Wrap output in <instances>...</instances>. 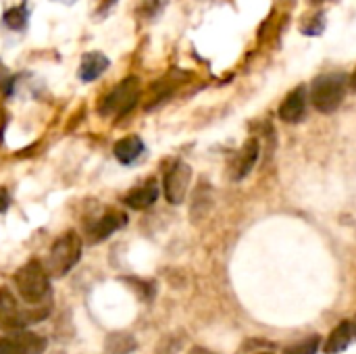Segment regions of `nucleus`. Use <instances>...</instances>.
Returning <instances> with one entry per match:
<instances>
[{
  "label": "nucleus",
  "instance_id": "obj_1",
  "mask_svg": "<svg viewBox=\"0 0 356 354\" xmlns=\"http://www.w3.org/2000/svg\"><path fill=\"white\" fill-rule=\"evenodd\" d=\"M13 284L21 300L31 307L44 303V298L50 294V275L40 261H29L21 269H17V273L13 275Z\"/></svg>",
  "mask_w": 356,
  "mask_h": 354
},
{
  "label": "nucleus",
  "instance_id": "obj_2",
  "mask_svg": "<svg viewBox=\"0 0 356 354\" xmlns=\"http://www.w3.org/2000/svg\"><path fill=\"white\" fill-rule=\"evenodd\" d=\"M81 236L73 230L60 234L54 244L50 246V252L46 257L44 269L48 271L50 277H63L67 275L81 259Z\"/></svg>",
  "mask_w": 356,
  "mask_h": 354
},
{
  "label": "nucleus",
  "instance_id": "obj_3",
  "mask_svg": "<svg viewBox=\"0 0 356 354\" xmlns=\"http://www.w3.org/2000/svg\"><path fill=\"white\" fill-rule=\"evenodd\" d=\"M348 77L344 73H330L321 75L311 86V102L319 113H334L340 108L344 96H346Z\"/></svg>",
  "mask_w": 356,
  "mask_h": 354
},
{
  "label": "nucleus",
  "instance_id": "obj_4",
  "mask_svg": "<svg viewBox=\"0 0 356 354\" xmlns=\"http://www.w3.org/2000/svg\"><path fill=\"white\" fill-rule=\"evenodd\" d=\"M138 98H140V81L138 77L129 75L106 94L98 111L104 117H123L136 106Z\"/></svg>",
  "mask_w": 356,
  "mask_h": 354
},
{
  "label": "nucleus",
  "instance_id": "obj_5",
  "mask_svg": "<svg viewBox=\"0 0 356 354\" xmlns=\"http://www.w3.org/2000/svg\"><path fill=\"white\" fill-rule=\"evenodd\" d=\"M48 315V309H40V311H23L17 305V298L2 288L0 290V328L8 330V332H23L25 325L42 321Z\"/></svg>",
  "mask_w": 356,
  "mask_h": 354
},
{
  "label": "nucleus",
  "instance_id": "obj_6",
  "mask_svg": "<svg viewBox=\"0 0 356 354\" xmlns=\"http://www.w3.org/2000/svg\"><path fill=\"white\" fill-rule=\"evenodd\" d=\"M190 182H192V169H190V165L184 163V161H175L167 169L165 179H163V190H165L167 202L181 204L184 198H186V194H188Z\"/></svg>",
  "mask_w": 356,
  "mask_h": 354
},
{
  "label": "nucleus",
  "instance_id": "obj_7",
  "mask_svg": "<svg viewBox=\"0 0 356 354\" xmlns=\"http://www.w3.org/2000/svg\"><path fill=\"white\" fill-rule=\"evenodd\" d=\"M46 338L31 332H13L0 338V354H44Z\"/></svg>",
  "mask_w": 356,
  "mask_h": 354
},
{
  "label": "nucleus",
  "instance_id": "obj_8",
  "mask_svg": "<svg viewBox=\"0 0 356 354\" xmlns=\"http://www.w3.org/2000/svg\"><path fill=\"white\" fill-rule=\"evenodd\" d=\"M127 223V215L121 213V211H106L102 217H98L96 221H92L86 230V236H88V242L96 244V242H102L106 240L108 236H113L117 230H121L123 225Z\"/></svg>",
  "mask_w": 356,
  "mask_h": 354
},
{
  "label": "nucleus",
  "instance_id": "obj_9",
  "mask_svg": "<svg viewBox=\"0 0 356 354\" xmlns=\"http://www.w3.org/2000/svg\"><path fill=\"white\" fill-rule=\"evenodd\" d=\"M259 152H261L259 140L250 138V140L242 146V150L234 156V161H232L229 175H232L234 182L244 179V177L254 169V165H257V161H259Z\"/></svg>",
  "mask_w": 356,
  "mask_h": 354
},
{
  "label": "nucleus",
  "instance_id": "obj_10",
  "mask_svg": "<svg viewBox=\"0 0 356 354\" xmlns=\"http://www.w3.org/2000/svg\"><path fill=\"white\" fill-rule=\"evenodd\" d=\"M307 113V88H294L280 104V119L286 123H300Z\"/></svg>",
  "mask_w": 356,
  "mask_h": 354
},
{
  "label": "nucleus",
  "instance_id": "obj_11",
  "mask_svg": "<svg viewBox=\"0 0 356 354\" xmlns=\"http://www.w3.org/2000/svg\"><path fill=\"white\" fill-rule=\"evenodd\" d=\"M156 198H159V186H156L154 179H148L144 186H140V188L131 190L129 194H125L123 202L134 211H144V209H150L156 202Z\"/></svg>",
  "mask_w": 356,
  "mask_h": 354
},
{
  "label": "nucleus",
  "instance_id": "obj_12",
  "mask_svg": "<svg viewBox=\"0 0 356 354\" xmlns=\"http://www.w3.org/2000/svg\"><path fill=\"white\" fill-rule=\"evenodd\" d=\"M113 152H115V159H117L121 165H131V163H136V161L142 156V152H144V142H142L140 136H125V138H121V140L115 144Z\"/></svg>",
  "mask_w": 356,
  "mask_h": 354
},
{
  "label": "nucleus",
  "instance_id": "obj_13",
  "mask_svg": "<svg viewBox=\"0 0 356 354\" xmlns=\"http://www.w3.org/2000/svg\"><path fill=\"white\" fill-rule=\"evenodd\" d=\"M108 65H111V61L102 52H88L81 58L77 75H79L81 81H94V79H98L108 69Z\"/></svg>",
  "mask_w": 356,
  "mask_h": 354
},
{
  "label": "nucleus",
  "instance_id": "obj_14",
  "mask_svg": "<svg viewBox=\"0 0 356 354\" xmlns=\"http://www.w3.org/2000/svg\"><path fill=\"white\" fill-rule=\"evenodd\" d=\"M353 336H355L353 325H350L348 321L340 323V325L327 336V340H325V344H323V353L338 354L342 353V351H346L348 344H350V340H353Z\"/></svg>",
  "mask_w": 356,
  "mask_h": 354
},
{
  "label": "nucleus",
  "instance_id": "obj_15",
  "mask_svg": "<svg viewBox=\"0 0 356 354\" xmlns=\"http://www.w3.org/2000/svg\"><path fill=\"white\" fill-rule=\"evenodd\" d=\"M136 338L131 334H111L104 342V354H129L136 351Z\"/></svg>",
  "mask_w": 356,
  "mask_h": 354
},
{
  "label": "nucleus",
  "instance_id": "obj_16",
  "mask_svg": "<svg viewBox=\"0 0 356 354\" xmlns=\"http://www.w3.org/2000/svg\"><path fill=\"white\" fill-rule=\"evenodd\" d=\"M27 6L25 4H21L19 8H10V10H6L4 13V17H2V21L10 27V29H23L25 27V23H27Z\"/></svg>",
  "mask_w": 356,
  "mask_h": 354
},
{
  "label": "nucleus",
  "instance_id": "obj_17",
  "mask_svg": "<svg viewBox=\"0 0 356 354\" xmlns=\"http://www.w3.org/2000/svg\"><path fill=\"white\" fill-rule=\"evenodd\" d=\"M319 344H321L319 336H311V338H307V340H302V342H298V344L286 348V353L284 354H317Z\"/></svg>",
  "mask_w": 356,
  "mask_h": 354
},
{
  "label": "nucleus",
  "instance_id": "obj_18",
  "mask_svg": "<svg viewBox=\"0 0 356 354\" xmlns=\"http://www.w3.org/2000/svg\"><path fill=\"white\" fill-rule=\"evenodd\" d=\"M8 202H10V198H8L6 190H0V211H6Z\"/></svg>",
  "mask_w": 356,
  "mask_h": 354
},
{
  "label": "nucleus",
  "instance_id": "obj_19",
  "mask_svg": "<svg viewBox=\"0 0 356 354\" xmlns=\"http://www.w3.org/2000/svg\"><path fill=\"white\" fill-rule=\"evenodd\" d=\"M190 354H215V353H211V351H207V348H192Z\"/></svg>",
  "mask_w": 356,
  "mask_h": 354
},
{
  "label": "nucleus",
  "instance_id": "obj_20",
  "mask_svg": "<svg viewBox=\"0 0 356 354\" xmlns=\"http://www.w3.org/2000/svg\"><path fill=\"white\" fill-rule=\"evenodd\" d=\"M350 83H353V88L356 90V71H355V75H353V79H350Z\"/></svg>",
  "mask_w": 356,
  "mask_h": 354
},
{
  "label": "nucleus",
  "instance_id": "obj_21",
  "mask_svg": "<svg viewBox=\"0 0 356 354\" xmlns=\"http://www.w3.org/2000/svg\"><path fill=\"white\" fill-rule=\"evenodd\" d=\"M54 2H63V4H71V2H75V0H54Z\"/></svg>",
  "mask_w": 356,
  "mask_h": 354
},
{
  "label": "nucleus",
  "instance_id": "obj_22",
  "mask_svg": "<svg viewBox=\"0 0 356 354\" xmlns=\"http://www.w3.org/2000/svg\"><path fill=\"white\" fill-rule=\"evenodd\" d=\"M309 2H313V4H321L323 0H309Z\"/></svg>",
  "mask_w": 356,
  "mask_h": 354
},
{
  "label": "nucleus",
  "instance_id": "obj_23",
  "mask_svg": "<svg viewBox=\"0 0 356 354\" xmlns=\"http://www.w3.org/2000/svg\"><path fill=\"white\" fill-rule=\"evenodd\" d=\"M259 354H271V353H259Z\"/></svg>",
  "mask_w": 356,
  "mask_h": 354
}]
</instances>
